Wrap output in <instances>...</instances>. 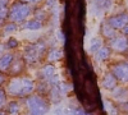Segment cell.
Here are the masks:
<instances>
[{"mask_svg":"<svg viewBox=\"0 0 128 115\" xmlns=\"http://www.w3.org/2000/svg\"><path fill=\"white\" fill-rule=\"evenodd\" d=\"M6 81H8V79H6V76H5V73L0 72V86H2V85H4V83H5Z\"/></svg>","mask_w":128,"mask_h":115,"instance_id":"obj_25","label":"cell"},{"mask_svg":"<svg viewBox=\"0 0 128 115\" xmlns=\"http://www.w3.org/2000/svg\"><path fill=\"white\" fill-rule=\"evenodd\" d=\"M68 115H86V114L81 108H70L68 111Z\"/></svg>","mask_w":128,"mask_h":115,"instance_id":"obj_22","label":"cell"},{"mask_svg":"<svg viewBox=\"0 0 128 115\" xmlns=\"http://www.w3.org/2000/svg\"><path fill=\"white\" fill-rule=\"evenodd\" d=\"M63 58V51L59 49H54V50H50V53L48 55L49 61H58Z\"/></svg>","mask_w":128,"mask_h":115,"instance_id":"obj_14","label":"cell"},{"mask_svg":"<svg viewBox=\"0 0 128 115\" xmlns=\"http://www.w3.org/2000/svg\"><path fill=\"white\" fill-rule=\"evenodd\" d=\"M6 93L12 97H24L35 91V82L30 77H14L6 83Z\"/></svg>","mask_w":128,"mask_h":115,"instance_id":"obj_1","label":"cell"},{"mask_svg":"<svg viewBox=\"0 0 128 115\" xmlns=\"http://www.w3.org/2000/svg\"><path fill=\"white\" fill-rule=\"evenodd\" d=\"M101 85H102V87L105 90H109V91L114 90L116 87V78H115V76L112 74V73H106V74L104 76V78H102Z\"/></svg>","mask_w":128,"mask_h":115,"instance_id":"obj_8","label":"cell"},{"mask_svg":"<svg viewBox=\"0 0 128 115\" xmlns=\"http://www.w3.org/2000/svg\"><path fill=\"white\" fill-rule=\"evenodd\" d=\"M23 69H24V60H23V59H17V60L14 59L8 72H9L12 76H16V77H17Z\"/></svg>","mask_w":128,"mask_h":115,"instance_id":"obj_9","label":"cell"},{"mask_svg":"<svg viewBox=\"0 0 128 115\" xmlns=\"http://www.w3.org/2000/svg\"><path fill=\"white\" fill-rule=\"evenodd\" d=\"M112 47L116 51H124L128 47V41L126 37H116L112 41Z\"/></svg>","mask_w":128,"mask_h":115,"instance_id":"obj_10","label":"cell"},{"mask_svg":"<svg viewBox=\"0 0 128 115\" xmlns=\"http://www.w3.org/2000/svg\"><path fill=\"white\" fill-rule=\"evenodd\" d=\"M127 106H128V105H127Z\"/></svg>","mask_w":128,"mask_h":115,"instance_id":"obj_31","label":"cell"},{"mask_svg":"<svg viewBox=\"0 0 128 115\" xmlns=\"http://www.w3.org/2000/svg\"><path fill=\"white\" fill-rule=\"evenodd\" d=\"M8 15H9V8L6 6V4L0 3V23H3L8 18Z\"/></svg>","mask_w":128,"mask_h":115,"instance_id":"obj_17","label":"cell"},{"mask_svg":"<svg viewBox=\"0 0 128 115\" xmlns=\"http://www.w3.org/2000/svg\"><path fill=\"white\" fill-rule=\"evenodd\" d=\"M8 104V93L4 88H0V110H3Z\"/></svg>","mask_w":128,"mask_h":115,"instance_id":"obj_18","label":"cell"},{"mask_svg":"<svg viewBox=\"0 0 128 115\" xmlns=\"http://www.w3.org/2000/svg\"><path fill=\"white\" fill-rule=\"evenodd\" d=\"M123 32H124V35H128V24H126L123 27Z\"/></svg>","mask_w":128,"mask_h":115,"instance_id":"obj_27","label":"cell"},{"mask_svg":"<svg viewBox=\"0 0 128 115\" xmlns=\"http://www.w3.org/2000/svg\"><path fill=\"white\" fill-rule=\"evenodd\" d=\"M30 14H31V6L23 1H17L9 8L8 19H10V22L14 23H22Z\"/></svg>","mask_w":128,"mask_h":115,"instance_id":"obj_3","label":"cell"},{"mask_svg":"<svg viewBox=\"0 0 128 115\" xmlns=\"http://www.w3.org/2000/svg\"><path fill=\"white\" fill-rule=\"evenodd\" d=\"M26 105L30 115H46V113L50 110V105L48 104V101L38 95L27 96Z\"/></svg>","mask_w":128,"mask_h":115,"instance_id":"obj_2","label":"cell"},{"mask_svg":"<svg viewBox=\"0 0 128 115\" xmlns=\"http://www.w3.org/2000/svg\"><path fill=\"white\" fill-rule=\"evenodd\" d=\"M60 115H62V114H60Z\"/></svg>","mask_w":128,"mask_h":115,"instance_id":"obj_32","label":"cell"},{"mask_svg":"<svg viewBox=\"0 0 128 115\" xmlns=\"http://www.w3.org/2000/svg\"><path fill=\"white\" fill-rule=\"evenodd\" d=\"M100 47H101V41H100V38H92L91 42H90V47H88L90 53H96V51H98Z\"/></svg>","mask_w":128,"mask_h":115,"instance_id":"obj_19","label":"cell"},{"mask_svg":"<svg viewBox=\"0 0 128 115\" xmlns=\"http://www.w3.org/2000/svg\"><path fill=\"white\" fill-rule=\"evenodd\" d=\"M6 49H16L18 46V40L14 38V37H10L8 41H6V44H5Z\"/></svg>","mask_w":128,"mask_h":115,"instance_id":"obj_21","label":"cell"},{"mask_svg":"<svg viewBox=\"0 0 128 115\" xmlns=\"http://www.w3.org/2000/svg\"><path fill=\"white\" fill-rule=\"evenodd\" d=\"M98 3H99V6H101L102 9H106V8L110 5L109 0H98Z\"/></svg>","mask_w":128,"mask_h":115,"instance_id":"obj_23","label":"cell"},{"mask_svg":"<svg viewBox=\"0 0 128 115\" xmlns=\"http://www.w3.org/2000/svg\"><path fill=\"white\" fill-rule=\"evenodd\" d=\"M18 29V26H17V23H14V22H9V23H5L4 24V27H3V31H4V33H13V32H16V31Z\"/></svg>","mask_w":128,"mask_h":115,"instance_id":"obj_20","label":"cell"},{"mask_svg":"<svg viewBox=\"0 0 128 115\" xmlns=\"http://www.w3.org/2000/svg\"><path fill=\"white\" fill-rule=\"evenodd\" d=\"M27 1H30V3H38L40 0H27Z\"/></svg>","mask_w":128,"mask_h":115,"instance_id":"obj_30","label":"cell"},{"mask_svg":"<svg viewBox=\"0 0 128 115\" xmlns=\"http://www.w3.org/2000/svg\"><path fill=\"white\" fill-rule=\"evenodd\" d=\"M5 49H6V46L4 44H0V58L5 54Z\"/></svg>","mask_w":128,"mask_h":115,"instance_id":"obj_26","label":"cell"},{"mask_svg":"<svg viewBox=\"0 0 128 115\" xmlns=\"http://www.w3.org/2000/svg\"><path fill=\"white\" fill-rule=\"evenodd\" d=\"M0 3H2V4H6V5H8L9 0H0Z\"/></svg>","mask_w":128,"mask_h":115,"instance_id":"obj_28","label":"cell"},{"mask_svg":"<svg viewBox=\"0 0 128 115\" xmlns=\"http://www.w3.org/2000/svg\"><path fill=\"white\" fill-rule=\"evenodd\" d=\"M42 76H44V78L46 79H51L52 77L55 76V68L52 65H45L44 68H42Z\"/></svg>","mask_w":128,"mask_h":115,"instance_id":"obj_15","label":"cell"},{"mask_svg":"<svg viewBox=\"0 0 128 115\" xmlns=\"http://www.w3.org/2000/svg\"><path fill=\"white\" fill-rule=\"evenodd\" d=\"M41 49L38 45H30L24 47V61L28 63H34L38 59L40 54H41Z\"/></svg>","mask_w":128,"mask_h":115,"instance_id":"obj_4","label":"cell"},{"mask_svg":"<svg viewBox=\"0 0 128 115\" xmlns=\"http://www.w3.org/2000/svg\"><path fill=\"white\" fill-rule=\"evenodd\" d=\"M101 32H102V35H104L105 37H108V38H113V37L115 36V31L113 29L112 26H106V24H104L102 28H101Z\"/></svg>","mask_w":128,"mask_h":115,"instance_id":"obj_16","label":"cell"},{"mask_svg":"<svg viewBox=\"0 0 128 115\" xmlns=\"http://www.w3.org/2000/svg\"><path fill=\"white\" fill-rule=\"evenodd\" d=\"M14 60V55L12 53H5L2 58H0V72H8L10 65H12V63Z\"/></svg>","mask_w":128,"mask_h":115,"instance_id":"obj_7","label":"cell"},{"mask_svg":"<svg viewBox=\"0 0 128 115\" xmlns=\"http://www.w3.org/2000/svg\"><path fill=\"white\" fill-rule=\"evenodd\" d=\"M6 114H8V113H6L4 109H3V110H0V115H6Z\"/></svg>","mask_w":128,"mask_h":115,"instance_id":"obj_29","label":"cell"},{"mask_svg":"<svg viewBox=\"0 0 128 115\" xmlns=\"http://www.w3.org/2000/svg\"><path fill=\"white\" fill-rule=\"evenodd\" d=\"M113 74L115 78H118L120 81H127L128 77V63H119L113 67Z\"/></svg>","mask_w":128,"mask_h":115,"instance_id":"obj_5","label":"cell"},{"mask_svg":"<svg viewBox=\"0 0 128 115\" xmlns=\"http://www.w3.org/2000/svg\"><path fill=\"white\" fill-rule=\"evenodd\" d=\"M110 56V49L109 47H100L98 51L95 53V59L98 61H104Z\"/></svg>","mask_w":128,"mask_h":115,"instance_id":"obj_12","label":"cell"},{"mask_svg":"<svg viewBox=\"0 0 128 115\" xmlns=\"http://www.w3.org/2000/svg\"><path fill=\"white\" fill-rule=\"evenodd\" d=\"M19 110H20V108H19V104H18V101H10V102H8L6 104V113L8 114H10V115H17L18 113H19Z\"/></svg>","mask_w":128,"mask_h":115,"instance_id":"obj_13","label":"cell"},{"mask_svg":"<svg viewBox=\"0 0 128 115\" xmlns=\"http://www.w3.org/2000/svg\"><path fill=\"white\" fill-rule=\"evenodd\" d=\"M108 23L113 28H118V29L123 28L128 23V14H118L115 17H112V18H109Z\"/></svg>","mask_w":128,"mask_h":115,"instance_id":"obj_6","label":"cell"},{"mask_svg":"<svg viewBox=\"0 0 128 115\" xmlns=\"http://www.w3.org/2000/svg\"><path fill=\"white\" fill-rule=\"evenodd\" d=\"M46 17V13L42 12V10H38V12L36 13V19H44Z\"/></svg>","mask_w":128,"mask_h":115,"instance_id":"obj_24","label":"cell"},{"mask_svg":"<svg viewBox=\"0 0 128 115\" xmlns=\"http://www.w3.org/2000/svg\"><path fill=\"white\" fill-rule=\"evenodd\" d=\"M23 28L24 29H28V31H38L42 28V22L38 19H30L23 24Z\"/></svg>","mask_w":128,"mask_h":115,"instance_id":"obj_11","label":"cell"}]
</instances>
